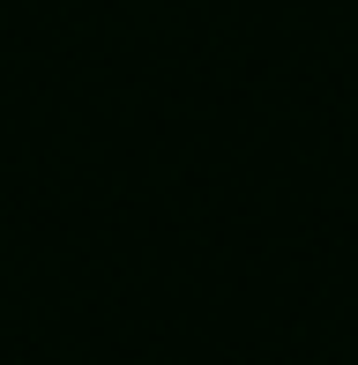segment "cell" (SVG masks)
<instances>
[]
</instances>
